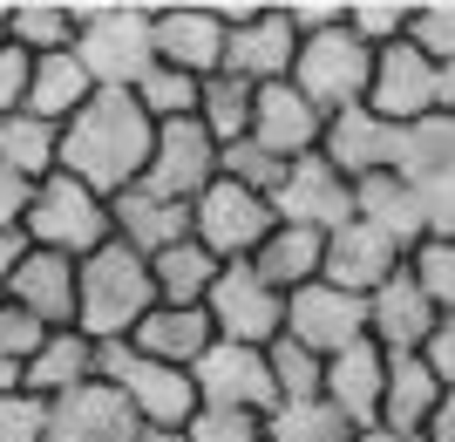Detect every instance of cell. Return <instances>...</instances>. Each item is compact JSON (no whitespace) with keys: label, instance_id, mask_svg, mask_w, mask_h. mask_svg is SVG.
<instances>
[{"label":"cell","instance_id":"cell-32","mask_svg":"<svg viewBox=\"0 0 455 442\" xmlns=\"http://www.w3.org/2000/svg\"><path fill=\"white\" fill-rule=\"evenodd\" d=\"M7 41H14L20 55H35V61L76 48V0H14Z\"/></svg>","mask_w":455,"mask_h":442},{"label":"cell","instance_id":"cell-23","mask_svg":"<svg viewBox=\"0 0 455 442\" xmlns=\"http://www.w3.org/2000/svg\"><path fill=\"white\" fill-rule=\"evenodd\" d=\"M109 238L130 245L136 259H156L164 245L190 238V205H171V197H150L143 184H130L109 197Z\"/></svg>","mask_w":455,"mask_h":442},{"label":"cell","instance_id":"cell-4","mask_svg":"<svg viewBox=\"0 0 455 442\" xmlns=\"http://www.w3.org/2000/svg\"><path fill=\"white\" fill-rule=\"evenodd\" d=\"M20 238L82 266L95 245H109V197H95L89 184H76L68 171L41 177L35 197H28V218H20Z\"/></svg>","mask_w":455,"mask_h":442},{"label":"cell","instance_id":"cell-43","mask_svg":"<svg viewBox=\"0 0 455 442\" xmlns=\"http://www.w3.org/2000/svg\"><path fill=\"white\" fill-rule=\"evenodd\" d=\"M0 442H48V402L28 388L0 395Z\"/></svg>","mask_w":455,"mask_h":442},{"label":"cell","instance_id":"cell-49","mask_svg":"<svg viewBox=\"0 0 455 442\" xmlns=\"http://www.w3.org/2000/svg\"><path fill=\"white\" fill-rule=\"evenodd\" d=\"M20 252H28V238H20V231H0V300H7V279H14Z\"/></svg>","mask_w":455,"mask_h":442},{"label":"cell","instance_id":"cell-39","mask_svg":"<svg viewBox=\"0 0 455 442\" xmlns=\"http://www.w3.org/2000/svg\"><path fill=\"white\" fill-rule=\"evenodd\" d=\"M408 20H415V0H347V28L367 41V48H395L408 41Z\"/></svg>","mask_w":455,"mask_h":442},{"label":"cell","instance_id":"cell-19","mask_svg":"<svg viewBox=\"0 0 455 442\" xmlns=\"http://www.w3.org/2000/svg\"><path fill=\"white\" fill-rule=\"evenodd\" d=\"M136 408L116 395L109 382L68 388L61 402H48V442H136Z\"/></svg>","mask_w":455,"mask_h":442},{"label":"cell","instance_id":"cell-3","mask_svg":"<svg viewBox=\"0 0 455 442\" xmlns=\"http://www.w3.org/2000/svg\"><path fill=\"white\" fill-rule=\"evenodd\" d=\"M76 61L95 89H136L156 68L150 7L136 0H76Z\"/></svg>","mask_w":455,"mask_h":442},{"label":"cell","instance_id":"cell-22","mask_svg":"<svg viewBox=\"0 0 455 442\" xmlns=\"http://www.w3.org/2000/svg\"><path fill=\"white\" fill-rule=\"evenodd\" d=\"M7 300H14L20 313H35L48 334L76 327V259L28 245V252H20V266H14V279H7Z\"/></svg>","mask_w":455,"mask_h":442},{"label":"cell","instance_id":"cell-42","mask_svg":"<svg viewBox=\"0 0 455 442\" xmlns=\"http://www.w3.org/2000/svg\"><path fill=\"white\" fill-rule=\"evenodd\" d=\"M184 442H266V415H245V408H197L184 422Z\"/></svg>","mask_w":455,"mask_h":442},{"label":"cell","instance_id":"cell-55","mask_svg":"<svg viewBox=\"0 0 455 442\" xmlns=\"http://www.w3.org/2000/svg\"><path fill=\"white\" fill-rule=\"evenodd\" d=\"M7 14H14V0H0V48H7Z\"/></svg>","mask_w":455,"mask_h":442},{"label":"cell","instance_id":"cell-54","mask_svg":"<svg viewBox=\"0 0 455 442\" xmlns=\"http://www.w3.org/2000/svg\"><path fill=\"white\" fill-rule=\"evenodd\" d=\"M136 442H184L177 429H136Z\"/></svg>","mask_w":455,"mask_h":442},{"label":"cell","instance_id":"cell-11","mask_svg":"<svg viewBox=\"0 0 455 442\" xmlns=\"http://www.w3.org/2000/svg\"><path fill=\"white\" fill-rule=\"evenodd\" d=\"M285 341H299L306 354L333 361V354H347L354 341H367V300L326 286V279L285 293Z\"/></svg>","mask_w":455,"mask_h":442},{"label":"cell","instance_id":"cell-15","mask_svg":"<svg viewBox=\"0 0 455 442\" xmlns=\"http://www.w3.org/2000/svg\"><path fill=\"white\" fill-rule=\"evenodd\" d=\"M435 82L442 68L421 48L395 41V48H380L374 55V82H367V109L380 123H395V130H415L421 116H435Z\"/></svg>","mask_w":455,"mask_h":442},{"label":"cell","instance_id":"cell-24","mask_svg":"<svg viewBox=\"0 0 455 442\" xmlns=\"http://www.w3.org/2000/svg\"><path fill=\"white\" fill-rule=\"evenodd\" d=\"M95 354H102V347H95L82 327H55L35 354H28L20 388H28V395H41V402H61L68 388H89V382H95Z\"/></svg>","mask_w":455,"mask_h":442},{"label":"cell","instance_id":"cell-37","mask_svg":"<svg viewBox=\"0 0 455 442\" xmlns=\"http://www.w3.org/2000/svg\"><path fill=\"white\" fill-rule=\"evenodd\" d=\"M401 272L428 293V307H435V313H455V238H435V231H428L421 245H408Z\"/></svg>","mask_w":455,"mask_h":442},{"label":"cell","instance_id":"cell-44","mask_svg":"<svg viewBox=\"0 0 455 442\" xmlns=\"http://www.w3.org/2000/svg\"><path fill=\"white\" fill-rule=\"evenodd\" d=\"M48 341V327H41L35 313H20L14 300H0V361H14V367H28V354Z\"/></svg>","mask_w":455,"mask_h":442},{"label":"cell","instance_id":"cell-36","mask_svg":"<svg viewBox=\"0 0 455 442\" xmlns=\"http://www.w3.org/2000/svg\"><path fill=\"white\" fill-rule=\"evenodd\" d=\"M130 96L143 102V116H150L156 130H164V123H190V116H197V96H204V82L184 76V68H164V61H156V68L136 82Z\"/></svg>","mask_w":455,"mask_h":442},{"label":"cell","instance_id":"cell-40","mask_svg":"<svg viewBox=\"0 0 455 442\" xmlns=\"http://www.w3.org/2000/svg\"><path fill=\"white\" fill-rule=\"evenodd\" d=\"M218 177H231V184H245V191L272 197V191H279V177H285V164H279V157H266L251 136H238V143H225V150H218Z\"/></svg>","mask_w":455,"mask_h":442},{"label":"cell","instance_id":"cell-35","mask_svg":"<svg viewBox=\"0 0 455 442\" xmlns=\"http://www.w3.org/2000/svg\"><path fill=\"white\" fill-rule=\"evenodd\" d=\"M251 82H238V76H211L204 82V96H197V130L225 150V143H238V136H251Z\"/></svg>","mask_w":455,"mask_h":442},{"label":"cell","instance_id":"cell-10","mask_svg":"<svg viewBox=\"0 0 455 442\" xmlns=\"http://www.w3.org/2000/svg\"><path fill=\"white\" fill-rule=\"evenodd\" d=\"M401 177L421 205V225L435 238H455V116H421L415 130H401Z\"/></svg>","mask_w":455,"mask_h":442},{"label":"cell","instance_id":"cell-50","mask_svg":"<svg viewBox=\"0 0 455 442\" xmlns=\"http://www.w3.org/2000/svg\"><path fill=\"white\" fill-rule=\"evenodd\" d=\"M428 442H455V388L435 402V415H428Z\"/></svg>","mask_w":455,"mask_h":442},{"label":"cell","instance_id":"cell-48","mask_svg":"<svg viewBox=\"0 0 455 442\" xmlns=\"http://www.w3.org/2000/svg\"><path fill=\"white\" fill-rule=\"evenodd\" d=\"M28 197H35V184L20 171H7L0 164V231H20V218H28Z\"/></svg>","mask_w":455,"mask_h":442},{"label":"cell","instance_id":"cell-31","mask_svg":"<svg viewBox=\"0 0 455 442\" xmlns=\"http://www.w3.org/2000/svg\"><path fill=\"white\" fill-rule=\"evenodd\" d=\"M211 279H218V259H211L197 238H177L150 259V286H156V307H204Z\"/></svg>","mask_w":455,"mask_h":442},{"label":"cell","instance_id":"cell-41","mask_svg":"<svg viewBox=\"0 0 455 442\" xmlns=\"http://www.w3.org/2000/svg\"><path fill=\"white\" fill-rule=\"evenodd\" d=\"M408 48H421L435 68H449V61H455V0H415Z\"/></svg>","mask_w":455,"mask_h":442},{"label":"cell","instance_id":"cell-18","mask_svg":"<svg viewBox=\"0 0 455 442\" xmlns=\"http://www.w3.org/2000/svg\"><path fill=\"white\" fill-rule=\"evenodd\" d=\"M320 136H326V116L313 109L292 82H266V89L251 96V143H259L266 157L299 164V157L320 150Z\"/></svg>","mask_w":455,"mask_h":442},{"label":"cell","instance_id":"cell-30","mask_svg":"<svg viewBox=\"0 0 455 442\" xmlns=\"http://www.w3.org/2000/svg\"><path fill=\"white\" fill-rule=\"evenodd\" d=\"M251 266L266 272L279 293H299L326 272V238L320 231H299V225H272V238L251 252Z\"/></svg>","mask_w":455,"mask_h":442},{"label":"cell","instance_id":"cell-12","mask_svg":"<svg viewBox=\"0 0 455 442\" xmlns=\"http://www.w3.org/2000/svg\"><path fill=\"white\" fill-rule=\"evenodd\" d=\"M150 35H156V61H164V68H184V76H197V82H211L225 68L218 0H164V7H150Z\"/></svg>","mask_w":455,"mask_h":442},{"label":"cell","instance_id":"cell-6","mask_svg":"<svg viewBox=\"0 0 455 442\" xmlns=\"http://www.w3.org/2000/svg\"><path fill=\"white\" fill-rule=\"evenodd\" d=\"M218 20H225V68L218 76H238L251 89L292 76L299 35L279 14V0H218Z\"/></svg>","mask_w":455,"mask_h":442},{"label":"cell","instance_id":"cell-8","mask_svg":"<svg viewBox=\"0 0 455 442\" xmlns=\"http://www.w3.org/2000/svg\"><path fill=\"white\" fill-rule=\"evenodd\" d=\"M272 197L245 191V184H231V177H211L204 191L190 197V238L218 259V266H238L251 252L272 238Z\"/></svg>","mask_w":455,"mask_h":442},{"label":"cell","instance_id":"cell-9","mask_svg":"<svg viewBox=\"0 0 455 442\" xmlns=\"http://www.w3.org/2000/svg\"><path fill=\"white\" fill-rule=\"evenodd\" d=\"M204 313H211V334H218V341H238V347H272L285 334V293L272 286L251 259L218 266V279H211V293H204Z\"/></svg>","mask_w":455,"mask_h":442},{"label":"cell","instance_id":"cell-20","mask_svg":"<svg viewBox=\"0 0 455 442\" xmlns=\"http://www.w3.org/2000/svg\"><path fill=\"white\" fill-rule=\"evenodd\" d=\"M401 259H408V252L401 245H387V238H380L374 225H361V218H347L340 231H326V286H340V293H374V286H387V279H395L401 272Z\"/></svg>","mask_w":455,"mask_h":442},{"label":"cell","instance_id":"cell-7","mask_svg":"<svg viewBox=\"0 0 455 442\" xmlns=\"http://www.w3.org/2000/svg\"><path fill=\"white\" fill-rule=\"evenodd\" d=\"M285 82H292L320 116L354 109V102H367V82H374V48L340 20V28L299 41V55H292V76H285Z\"/></svg>","mask_w":455,"mask_h":442},{"label":"cell","instance_id":"cell-46","mask_svg":"<svg viewBox=\"0 0 455 442\" xmlns=\"http://www.w3.org/2000/svg\"><path fill=\"white\" fill-rule=\"evenodd\" d=\"M28 76H35V55H20L14 41L0 48V116L28 109Z\"/></svg>","mask_w":455,"mask_h":442},{"label":"cell","instance_id":"cell-1","mask_svg":"<svg viewBox=\"0 0 455 442\" xmlns=\"http://www.w3.org/2000/svg\"><path fill=\"white\" fill-rule=\"evenodd\" d=\"M156 150V123L143 116V102L130 89H95L68 123H61V157L55 171H68L76 184H89L95 197H116L143 184Z\"/></svg>","mask_w":455,"mask_h":442},{"label":"cell","instance_id":"cell-47","mask_svg":"<svg viewBox=\"0 0 455 442\" xmlns=\"http://www.w3.org/2000/svg\"><path fill=\"white\" fill-rule=\"evenodd\" d=\"M421 361H428V374H435L442 388H455V313L435 320V334L421 341Z\"/></svg>","mask_w":455,"mask_h":442},{"label":"cell","instance_id":"cell-38","mask_svg":"<svg viewBox=\"0 0 455 442\" xmlns=\"http://www.w3.org/2000/svg\"><path fill=\"white\" fill-rule=\"evenodd\" d=\"M266 367H272V395H279V402L320 395V382H326V361H320V354H306L299 341H285V334L266 347Z\"/></svg>","mask_w":455,"mask_h":442},{"label":"cell","instance_id":"cell-27","mask_svg":"<svg viewBox=\"0 0 455 442\" xmlns=\"http://www.w3.org/2000/svg\"><path fill=\"white\" fill-rule=\"evenodd\" d=\"M211 341H218V334H211L204 307H150L143 327L130 334L136 354H150V361H164V367H197V354H204Z\"/></svg>","mask_w":455,"mask_h":442},{"label":"cell","instance_id":"cell-16","mask_svg":"<svg viewBox=\"0 0 455 442\" xmlns=\"http://www.w3.org/2000/svg\"><path fill=\"white\" fill-rule=\"evenodd\" d=\"M320 157L347 177V184H361V177L395 171V164H401V130H395V123H380L367 102H354V109H333V116H326Z\"/></svg>","mask_w":455,"mask_h":442},{"label":"cell","instance_id":"cell-17","mask_svg":"<svg viewBox=\"0 0 455 442\" xmlns=\"http://www.w3.org/2000/svg\"><path fill=\"white\" fill-rule=\"evenodd\" d=\"M218 177V143L190 123H164L156 130V150H150V171H143V191L150 197H171V205H190Z\"/></svg>","mask_w":455,"mask_h":442},{"label":"cell","instance_id":"cell-29","mask_svg":"<svg viewBox=\"0 0 455 442\" xmlns=\"http://www.w3.org/2000/svg\"><path fill=\"white\" fill-rule=\"evenodd\" d=\"M95 96V82L89 68L76 61V48H61V55H41L35 61V76H28V116H41V123H68V116L82 109V102Z\"/></svg>","mask_w":455,"mask_h":442},{"label":"cell","instance_id":"cell-2","mask_svg":"<svg viewBox=\"0 0 455 442\" xmlns=\"http://www.w3.org/2000/svg\"><path fill=\"white\" fill-rule=\"evenodd\" d=\"M150 307H156L150 259H136L130 245H116V238H109V245H95L89 259L76 266V327L89 334L95 347L130 341Z\"/></svg>","mask_w":455,"mask_h":442},{"label":"cell","instance_id":"cell-28","mask_svg":"<svg viewBox=\"0 0 455 442\" xmlns=\"http://www.w3.org/2000/svg\"><path fill=\"white\" fill-rule=\"evenodd\" d=\"M442 395H449V388L428 374L421 354H387V382H380V422L387 429H428Z\"/></svg>","mask_w":455,"mask_h":442},{"label":"cell","instance_id":"cell-51","mask_svg":"<svg viewBox=\"0 0 455 442\" xmlns=\"http://www.w3.org/2000/svg\"><path fill=\"white\" fill-rule=\"evenodd\" d=\"M354 442H428V429H387V422H367Z\"/></svg>","mask_w":455,"mask_h":442},{"label":"cell","instance_id":"cell-14","mask_svg":"<svg viewBox=\"0 0 455 442\" xmlns=\"http://www.w3.org/2000/svg\"><path fill=\"white\" fill-rule=\"evenodd\" d=\"M272 218L326 238V231H340L347 218H354V184L313 150V157H299V164H285L279 191H272Z\"/></svg>","mask_w":455,"mask_h":442},{"label":"cell","instance_id":"cell-26","mask_svg":"<svg viewBox=\"0 0 455 442\" xmlns=\"http://www.w3.org/2000/svg\"><path fill=\"white\" fill-rule=\"evenodd\" d=\"M354 218L361 225H374L387 245H421L428 238V225H421V205H415V191H408V177L401 171H374V177H361L354 184Z\"/></svg>","mask_w":455,"mask_h":442},{"label":"cell","instance_id":"cell-5","mask_svg":"<svg viewBox=\"0 0 455 442\" xmlns=\"http://www.w3.org/2000/svg\"><path fill=\"white\" fill-rule=\"evenodd\" d=\"M95 382H109L123 402L136 408V422L143 429H177L197 415V388H190V367H164L150 354H136L130 341H109L95 354Z\"/></svg>","mask_w":455,"mask_h":442},{"label":"cell","instance_id":"cell-13","mask_svg":"<svg viewBox=\"0 0 455 442\" xmlns=\"http://www.w3.org/2000/svg\"><path fill=\"white\" fill-rule=\"evenodd\" d=\"M190 388H197V408H245V415H266L279 395H272V367L266 347H238V341H211L190 367Z\"/></svg>","mask_w":455,"mask_h":442},{"label":"cell","instance_id":"cell-25","mask_svg":"<svg viewBox=\"0 0 455 442\" xmlns=\"http://www.w3.org/2000/svg\"><path fill=\"white\" fill-rule=\"evenodd\" d=\"M380 382H387V354H380L374 341H354L347 354H333V361H326L320 395L340 408L354 429H367V422H380Z\"/></svg>","mask_w":455,"mask_h":442},{"label":"cell","instance_id":"cell-45","mask_svg":"<svg viewBox=\"0 0 455 442\" xmlns=\"http://www.w3.org/2000/svg\"><path fill=\"white\" fill-rule=\"evenodd\" d=\"M279 14L292 20V35H326V28H340L347 20V0H279Z\"/></svg>","mask_w":455,"mask_h":442},{"label":"cell","instance_id":"cell-33","mask_svg":"<svg viewBox=\"0 0 455 442\" xmlns=\"http://www.w3.org/2000/svg\"><path fill=\"white\" fill-rule=\"evenodd\" d=\"M361 429L347 422L326 395H299V402H272L266 408V442H354Z\"/></svg>","mask_w":455,"mask_h":442},{"label":"cell","instance_id":"cell-21","mask_svg":"<svg viewBox=\"0 0 455 442\" xmlns=\"http://www.w3.org/2000/svg\"><path fill=\"white\" fill-rule=\"evenodd\" d=\"M442 313L428 307V293L408 279V272H395L387 286L367 293V341L380 347V354H421V341L435 334Z\"/></svg>","mask_w":455,"mask_h":442},{"label":"cell","instance_id":"cell-52","mask_svg":"<svg viewBox=\"0 0 455 442\" xmlns=\"http://www.w3.org/2000/svg\"><path fill=\"white\" fill-rule=\"evenodd\" d=\"M435 109H442V116H455V61L442 68V82H435Z\"/></svg>","mask_w":455,"mask_h":442},{"label":"cell","instance_id":"cell-34","mask_svg":"<svg viewBox=\"0 0 455 442\" xmlns=\"http://www.w3.org/2000/svg\"><path fill=\"white\" fill-rule=\"evenodd\" d=\"M55 157H61L55 123H41V116H28V109L0 116V164H7V171H20L28 184H41V177H55Z\"/></svg>","mask_w":455,"mask_h":442},{"label":"cell","instance_id":"cell-53","mask_svg":"<svg viewBox=\"0 0 455 442\" xmlns=\"http://www.w3.org/2000/svg\"><path fill=\"white\" fill-rule=\"evenodd\" d=\"M14 388H20V367H14V361H0V395H14Z\"/></svg>","mask_w":455,"mask_h":442}]
</instances>
